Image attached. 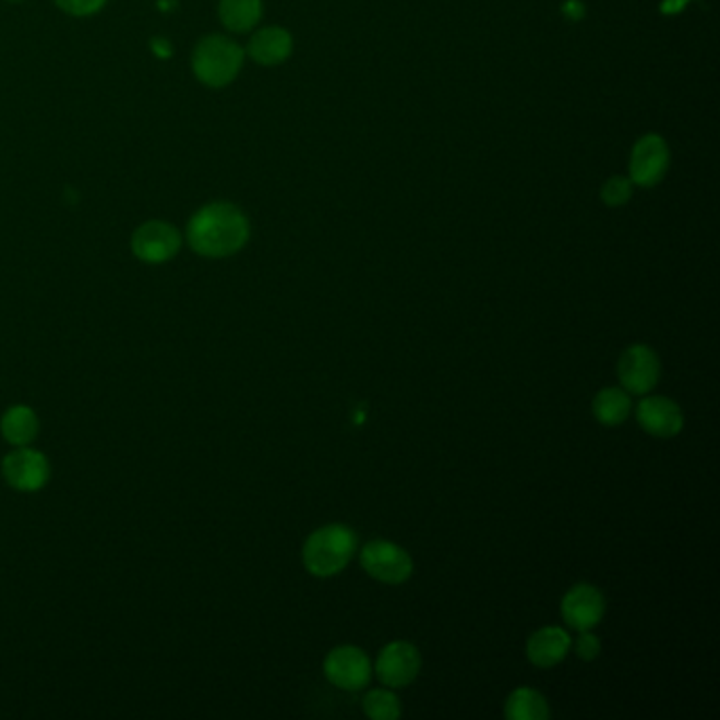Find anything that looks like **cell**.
I'll return each instance as SVG.
<instances>
[{
	"mask_svg": "<svg viewBox=\"0 0 720 720\" xmlns=\"http://www.w3.org/2000/svg\"><path fill=\"white\" fill-rule=\"evenodd\" d=\"M187 239L199 256L227 259L248 243L250 223L237 205L214 201L193 214L187 227Z\"/></svg>",
	"mask_w": 720,
	"mask_h": 720,
	"instance_id": "6da1fadb",
	"label": "cell"
},
{
	"mask_svg": "<svg viewBox=\"0 0 720 720\" xmlns=\"http://www.w3.org/2000/svg\"><path fill=\"white\" fill-rule=\"evenodd\" d=\"M358 550V535L345 524H327L309 535L302 548L304 568L315 577H332L345 571Z\"/></svg>",
	"mask_w": 720,
	"mask_h": 720,
	"instance_id": "7a4b0ae2",
	"label": "cell"
},
{
	"mask_svg": "<svg viewBox=\"0 0 720 720\" xmlns=\"http://www.w3.org/2000/svg\"><path fill=\"white\" fill-rule=\"evenodd\" d=\"M243 49L223 34H209L196 43L193 51V72L196 79L212 89L232 83L243 65Z\"/></svg>",
	"mask_w": 720,
	"mask_h": 720,
	"instance_id": "3957f363",
	"label": "cell"
},
{
	"mask_svg": "<svg viewBox=\"0 0 720 720\" xmlns=\"http://www.w3.org/2000/svg\"><path fill=\"white\" fill-rule=\"evenodd\" d=\"M360 562L372 579L389 586L406 584L412 577L415 568L412 557L404 548L383 539L365 543L360 552Z\"/></svg>",
	"mask_w": 720,
	"mask_h": 720,
	"instance_id": "277c9868",
	"label": "cell"
},
{
	"mask_svg": "<svg viewBox=\"0 0 720 720\" xmlns=\"http://www.w3.org/2000/svg\"><path fill=\"white\" fill-rule=\"evenodd\" d=\"M180 248H182L180 232L164 220L144 223L131 237L133 256L148 264L171 261L180 252Z\"/></svg>",
	"mask_w": 720,
	"mask_h": 720,
	"instance_id": "5b68a950",
	"label": "cell"
},
{
	"mask_svg": "<svg viewBox=\"0 0 720 720\" xmlns=\"http://www.w3.org/2000/svg\"><path fill=\"white\" fill-rule=\"evenodd\" d=\"M421 653L415 645L395 640L389 643L376 659V676L389 688L408 687L421 672Z\"/></svg>",
	"mask_w": 720,
	"mask_h": 720,
	"instance_id": "8992f818",
	"label": "cell"
},
{
	"mask_svg": "<svg viewBox=\"0 0 720 720\" xmlns=\"http://www.w3.org/2000/svg\"><path fill=\"white\" fill-rule=\"evenodd\" d=\"M2 476L15 491H40L49 482L51 467L38 451L17 446V451L9 453L2 460Z\"/></svg>",
	"mask_w": 720,
	"mask_h": 720,
	"instance_id": "52a82bcc",
	"label": "cell"
},
{
	"mask_svg": "<svg viewBox=\"0 0 720 720\" xmlns=\"http://www.w3.org/2000/svg\"><path fill=\"white\" fill-rule=\"evenodd\" d=\"M617 374L625 392L645 395L657 385L661 376V363L649 345H632L620 358Z\"/></svg>",
	"mask_w": 720,
	"mask_h": 720,
	"instance_id": "ba28073f",
	"label": "cell"
},
{
	"mask_svg": "<svg viewBox=\"0 0 720 720\" xmlns=\"http://www.w3.org/2000/svg\"><path fill=\"white\" fill-rule=\"evenodd\" d=\"M326 679L343 691H360L370 683V659L358 647H338L329 651L324 661Z\"/></svg>",
	"mask_w": 720,
	"mask_h": 720,
	"instance_id": "9c48e42d",
	"label": "cell"
},
{
	"mask_svg": "<svg viewBox=\"0 0 720 720\" xmlns=\"http://www.w3.org/2000/svg\"><path fill=\"white\" fill-rule=\"evenodd\" d=\"M560 611L568 627L577 632H586L602 622L607 602L600 589L588 584H579L564 593Z\"/></svg>",
	"mask_w": 720,
	"mask_h": 720,
	"instance_id": "30bf717a",
	"label": "cell"
},
{
	"mask_svg": "<svg viewBox=\"0 0 720 720\" xmlns=\"http://www.w3.org/2000/svg\"><path fill=\"white\" fill-rule=\"evenodd\" d=\"M636 417L640 427L655 437H674L685 425L681 406L663 395H651L640 399L636 408Z\"/></svg>",
	"mask_w": 720,
	"mask_h": 720,
	"instance_id": "8fae6325",
	"label": "cell"
},
{
	"mask_svg": "<svg viewBox=\"0 0 720 720\" xmlns=\"http://www.w3.org/2000/svg\"><path fill=\"white\" fill-rule=\"evenodd\" d=\"M668 161H670L668 146L659 135L643 137L632 153V164H629L632 180L638 187H653L663 178Z\"/></svg>",
	"mask_w": 720,
	"mask_h": 720,
	"instance_id": "7c38bea8",
	"label": "cell"
},
{
	"mask_svg": "<svg viewBox=\"0 0 720 720\" xmlns=\"http://www.w3.org/2000/svg\"><path fill=\"white\" fill-rule=\"evenodd\" d=\"M568 649H571V636L566 634V629L550 625V627H541L528 638L526 655L532 665L545 670L557 665L566 657Z\"/></svg>",
	"mask_w": 720,
	"mask_h": 720,
	"instance_id": "4fadbf2b",
	"label": "cell"
},
{
	"mask_svg": "<svg viewBox=\"0 0 720 720\" xmlns=\"http://www.w3.org/2000/svg\"><path fill=\"white\" fill-rule=\"evenodd\" d=\"M248 53L262 65L281 64L292 53V36L284 28H264L250 38Z\"/></svg>",
	"mask_w": 720,
	"mask_h": 720,
	"instance_id": "5bb4252c",
	"label": "cell"
},
{
	"mask_svg": "<svg viewBox=\"0 0 720 720\" xmlns=\"http://www.w3.org/2000/svg\"><path fill=\"white\" fill-rule=\"evenodd\" d=\"M591 410L598 423L607 427L622 425L623 421L632 412V399L629 393L620 387H609L596 393L591 401Z\"/></svg>",
	"mask_w": 720,
	"mask_h": 720,
	"instance_id": "9a60e30c",
	"label": "cell"
},
{
	"mask_svg": "<svg viewBox=\"0 0 720 720\" xmlns=\"http://www.w3.org/2000/svg\"><path fill=\"white\" fill-rule=\"evenodd\" d=\"M0 431L9 444L28 446L38 435V419H36L33 408L13 406L4 412V417L0 421Z\"/></svg>",
	"mask_w": 720,
	"mask_h": 720,
	"instance_id": "2e32d148",
	"label": "cell"
},
{
	"mask_svg": "<svg viewBox=\"0 0 720 720\" xmlns=\"http://www.w3.org/2000/svg\"><path fill=\"white\" fill-rule=\"evenodd\" d=\"M505 717L509 720H545L550 719V706L539 691L516 688L505 701Z\"/></svg>",
	"mask_w": 720,
	"mask_h": 720,
	"instance_id": "e0dca14e",
	"label": "cell"
},
{
	"mask_svg": "<svg viewBox=\"0 0 720 720\" xmlns=\"http://www.w3.org/2000/svg\"><path fill=\"white\" fill-rule=\"evenodd\" d=\"M218 13H220V22L230 33H248L261 22L262 2L261 0H220Z\"/></svg>",
	"mask_w": 720,
	"mask_h": 720,
	"instance_id": "ac0fdd59",
	"label": "cell"
},
{
	"mask_svg": "<svg viewBox=\"0 0 720 720\" xmlns=\"http://www.w3.org/2000/svg\"><path fill=\"white\" fill-rule=\"evenodd\" d=\"M363 712L374 720H395L401 717V704L389 688H372L363 697Z\"/></svg>",
	"mask_w": 720,
	"mask_h": 720,
	"instance_id": "d6986e66",
	"label": "cell"
},
{
	"mask_svg": "<svg viewBox=\"0 0 720 720\" xmlns=\"http://www.w3.org/2000/svg\"><path fill=\"white\" fill-rule=\"evenodd\" d=\"M64 13L74 17H87L98 13L106 0H53Z\"/></svg>",
	"mask_w": 720,
	"mask_h": 720,
	"instance_id": "ffe728a7",
	"label": "cell"
},
{
	"mask_svg": "<svg viewBox=\"0 0 720 720\" xmlns=\"http://www.w3.org/2000/svg\"><path fill=\"white\" fill-rule=\"evenodd\" d=\"M575 653H577L579 659H584V661L596 659L600 655V640H598V636H593L589 629L581 632L579 638L575 640Z\"/></svg>",
	"mask_w": 720,
	"mask_h": 720,
	"instance_id": "44dd1931",
	"label": "cell"
},
{
	"mask_svg": "<svg viewBox=\"0 0 720 720\" xmlns=\"http://www.w3.org/2000/svg\"><path fill=\"white\" fill-rule=\"evenodd\" d=\"M629 182L623 180V178H613L604 191H602V196L609 205H623L627 199H629Z\"/></svg>",
	"mask_w": 720,
	"mask_h": 720,
	"instance_id": "7402d4cb",
	"label": "cell"
},
{
	"mask_svg": "<svg viewBox=\"0 0 720 720\" xmlns=\"http://www.w3.org/2000/svg\"><path fill=\"white\" fill-rule=\"evenodd\" d=\"M11 2H17V0H11Z\"/></svg>",
	"mask_w": 720,
	"mask_h": 720,
	"instance_id": "603a6c76",
	"label": "cell"
}]
</instances>
